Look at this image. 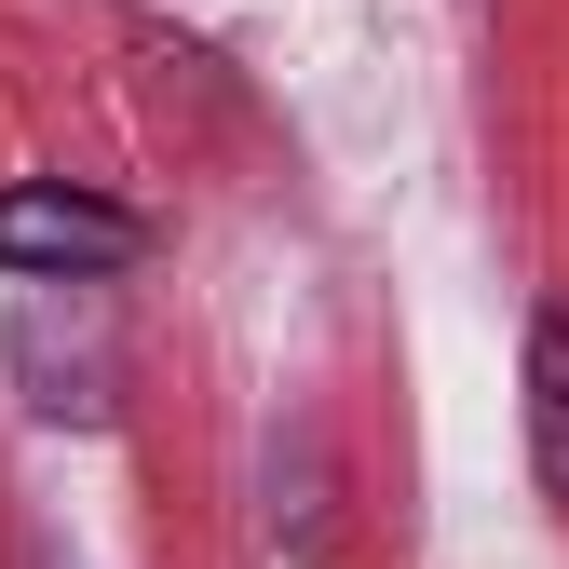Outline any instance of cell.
Returning <instances> with one entry per match:
<instances>
[{"instance_id": "6da1fadb", "label": "cell", "mask_w": 569, "mask_h": 569, "mask_svg": "<svg viewBox=\"0 0 569 569\" xmlns=\"http://www.w3.org/2000/svg\"><path fill=\"white\" fill-rule=\"evenodd\" d=\"M136 231L122 203H96V190H68V177H28V190H0V271H41V284H96V271H122Z\"/></svg>"}, {"instance_id": "7a4b0ae2", "label": "cell", "mask_w": 569, "mask_h": 569, "mask_svg": "<svg viewBox=\"0 0 569 569\" xmlns=\"http://www.w3.org/2000/svg\"><path fill=\"white\" fill-rule=\"evenodd\" d=\"M529 448H542V475L569 488V299H556L542 339H529Z\"/></svg>"}]
</instances>
